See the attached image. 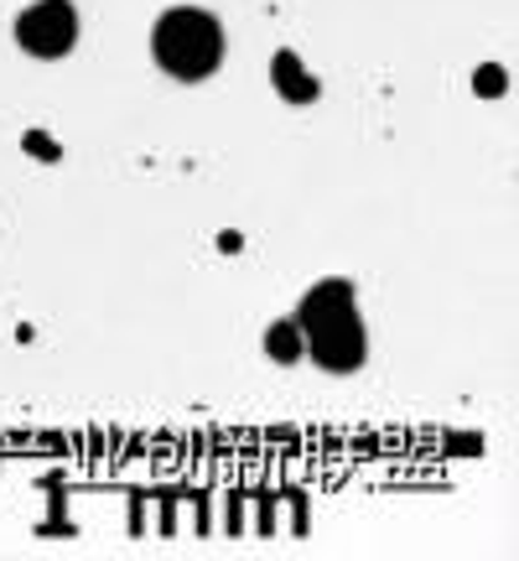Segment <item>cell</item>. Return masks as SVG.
Instances as JSON below:
<instances>
[{
  "label": "cell",
  "mask_w": 519,
  "mask_h": 561,
  "mask_svg": "<svg viewBox=\"0 0 519 561\" xmlns=\"http://www.w3.org/2000/svg\"><path fill=\"white\" fill-rule=\"evenodd\" d=\"M276 83L286 89V94H297V100H312V94H318V83L301 79V68H297V58H291V53H280V58H276Z\"/></svg>",
  "instance_id": "5b68a950"
},
{
  "label": "cell",
  "mask_w": 519,
  "mask_h": 561,
  "mask_svg": "<svg viewBox=\"0 0 519 561\" xmlns=\"http://www.w3.org/2000/svg\"><path fill=\"white\" fill-rule=\"evenodd\" d=\"M297 328H301V343L312 348V359L322 369H359L364 364V328H359V312H354V291L343 280H327L318 286L312 297L301 301L297 312Z\"/></svg>",
  "instance_id": "6da1fadb"
},
{
  "label": "cell",
  "mask_w": 519,
  "mask_h": 561,
  "mask_svg": "<svg viewBox=\"0 0 519 561\" xmlns=\"http://www.w3.org/2000/svg\"><path fill=\"white\" fill-rule=\"evenodd\" d=\"M16 42L32 58H62L79 42V11L68 0H37L16 21Z\"/></svg>",
  "instance_id": "3957f363"
},
{
  "label": "cell",
  "mask_w": 519,
  "mask_h": 561,
  "mask_svg": "<svg viewBox=\"0 0 519 561\" xmlns=\"http://www.w3.org/2000/svg\"><path fill=\"white\" fill-rule=\"evenodd\" d=\"M151 53L157 62L182 83H198L208 79L214 68L223 62V26L219 16H208L198 5H177V11H166L157 21V32H151Z\"/></svg>",
  "instance_id": "7a4b0ae2"
},
{
  "label": "cell",
  "mask_w": 519,
  "mask_h": 561,
  "mask_svg": "<svg viewBox=\"0 0 519 561\" xmlns=\"http://www.w3.org/2000/svg\"><path fill=\"white\" fill-rule=\"evenodd\" d=\"M265 354L276 364H297L307 354V343H301V328L297 322H276L270 333H265Z\"/></svg>",
  "instance_id": "277c9868"
}]
</instances>
